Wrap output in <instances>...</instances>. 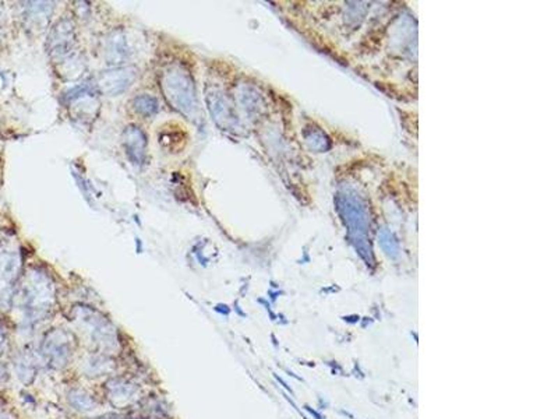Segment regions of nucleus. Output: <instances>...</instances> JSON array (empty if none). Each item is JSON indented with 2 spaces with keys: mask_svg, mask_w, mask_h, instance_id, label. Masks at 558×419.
Instances as JSON below:
<instances>
[{
  "mask_svg": "<svg viewBox=\"0 0 558 419\" xmlns=\"http://www.w3.org/2000/svg\"><path fill=\"white\" fill-rule=\"evenodd\" d=\"M123 141L128 158L134 161L136 164H141L144 161L145 147H147V140H145L143 131L136 126H128L124 131Z\"/></svg>",
  "mask_w": 558,
  "mask_h": 419,
  "instance_id": "nucleus-3",
  "label": "nucleus"
},
{
  "mask_svg": "<svg viewBox=\"0 0 558 419\" xmlns=\"http://www.w3.org/2000/svg\"><path fill=\"white\" fill-rule=\"evenodd\" d=\"M274 376H275V379H277L278 382H279V383H281V384H282V386H283V387L286 388V390H287V391H289V393H291V394H293V391H292V388L289 387V386H287V384H286V383H285V382H283V380H282V379H281V378H279V376H278V374H274Z\"/></svg>",
  "mask_w": 558,
  "mask_h": 419,
  "instance_id": "nucleus-6",
  "label": "nucleus"
},
{
  "mask_svg": "<svg viewBox=\"0 0 558 419\" xmlns=\"http://www.w3.org/2000/svg\"><path fill=\"white\" fill-rule=\"evenodd\" d=\"M304 408H306V411H308V412H310V414H311L316 419H325V418H323V415L318 414L317 411H316V409H313L310 405H304Z\"/></svg>",
  "mask_w": 558,
  "mask_h": 419,
  "instance_id": "nucleus-5",
  "label": "nucleus"
},
{
  "mask_svg": "<svg viewBox=\"0 0 558 419\" xmlns=\"http://www.w3.org/2000/svg\"><path fill=\"white\" fill-rule=\"evenodd\" d=\"M136 78V73L130 69H116V70H109L105 72L99 77V88L105 94L116 95V94L123 93L124 90L131 85V83Z\"/></svg>",
  "mask_w": 558,
  "mask_h": 419,
  "instance_id": "nucleus-2",
  "label": "nucleus"
},
{
  "mask_svg": "<svg viewBox=\"0 0 558 419\" xmlns=\"http://www.w3.org/2000/svg\"><path fill=\"white\" fill-rule=\"evenodd\" d=\"M162 90L173 108L191 116L197 109V99L193 80L187 72L177 68L168 69L162 76Z\"/></svg>",
  "mask_w": 558,
  "mask_h": 419,
  "instance_id": "nucleus-1",
  "label": "nucleus"
},
{
  "mask_svg": "<svg viewBox=\"0 0 558 419\" xmlns=\"http://www.w3.org/2000/svg\"><path fill=\"white\" fill-rule=\"evenodd\" d=\"M133 108L143 116H151L158 112V101L154 97H151L148 94L139 95L133 101Z\"/></svg>",
  "mask_w": 558,
  "mask_h": 419,
  "instance_id": "nucleus-4",
  "label": "nucleus"
}]
</instances>
